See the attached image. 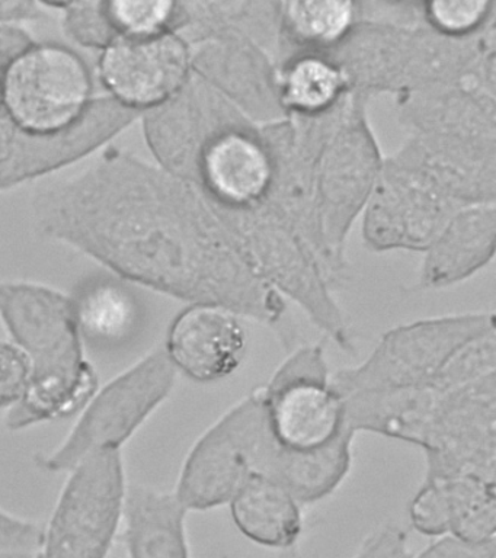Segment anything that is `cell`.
<instances>
[{
	"label": "cell",
	"instance_id": "7402d4cb",
	"mask_svg": "<svg viewBox=\"0 0 496 558\" xmlns=\"http://www.w3.org/2000/svg\"><path fill=\"white\" fill-rule=\"evenodd\" d=\"M186 517L176 493L129 483L120 531L128 558H191Z\"/></svg>",
	"mask_w": 496,
	"mask_h": 558
},
{
	"label": "cell",
	"instance_id": "52a82bcc",
	"mask_svg": "<svg viewBox=\"0 0 496 558\" xmlns=\"http://www.w3.org/2000/svg\"><path fill=\"white\" fill-rule=\"evenodd\" d=\"M324 342L299 348L263 387L269 444L287 453H313L350 434L346 401L332 384Z\"/></svg>",
	"mask_w": 496,
	"mask_h": 558
},
{
	"label": "cell",
	"instance_id": "7c38bea8",
	"mask_svg": "<svg viewBox=\"0 0 496 558\" xmlns=\"http://www.w3.org/2000/svg\"><path fill=\"white\" fill-rule=\"evenodd\" d=\"M421 174L387 157L363 211V238L377 252H425L460 209Z\"/></svg>",
	"mask_w": 496,
	"mask_h": 558
},
{
	"label": "cell",
	"instance_id": "5bb4252c",
	"mask_svg": "<svg viewBox=\"0 0 496 558\" xmlns=\"http://www.w3.org/2000/svg\"><path fill=\"white\" fill-rule=\"evenodd\" d=\"M193 73L255 124L286 118L278 94L277 63L258 44L229 29L210 31L189 43Z\"/></svg>",
	"mask_w": 496,
	"mask_h": 558
},
{
	"label": "cell",
	"instance_id": "3957f363",
	"mask_svg": "<svg viewBox=\"0 0 496 558\" xmlns=\"http://www.w3.org/2000/svg\"><path fill=\"white\" fill-rule=\"evenodd\" d=\"M367 102L352 92L316 165L313 235L317 259L332 290L347 279V239L385 163L370 126Z\"/></svg>",
	"mask_w": 496,
	"mask_h": 558
},
{
	"label": "cell",
	"instance_id": "30bf717a",
	"mask_svg": "<svg viewBox=\"0 0 496 558\" xmlns=\"http://www.w3.org/2000/svg\"><path fill=\"white\" fill-rule=\"evenodd\" d=\"M265 439L263 387L233 405L193 445L176 493L186 510L229 505L252 474L259 473Z\"/></svg>",
	"mask_w": 496,
	"mask_h": 558
},
{
	"label": "cell",
	"instance_id": "d6a6232c",
	"mask_svg": "<svg viewBox=\"0 0 496 558\" xmlns=\"http://www.w3.org/2000/svg\"><path fill=\"white\" fill-rule=\"evenodd\" d=\"M32 377V362L20 347L0 340V410H11L23 399Z\"/></svg>",
	"mask_w": 496,
	"mask_h": 558
},
{
	"label": "cell",
	"instance_id": "2e32d148",
	"mask_svg": "<svg viewBox=\"0 0 496 558\" xmlns=\"http://www.w3.org/2000/svg\"><path fill=\"white\" fill-rule=\"evenodd\" d=\"M273 178L261 125L245 120L208 140L199 153L194 185L217 208L247 209L267 201Z\"/></svg>",
	"mask_w": 496,
	"mask_h": 558
},
{
	"label": "cell",
	"instance_id": "8992f818",
	"mask_svg": "<svg viewBox=\"0 0 496 558\" xmlns=\"http://www.w3.org/2000/svg\"><path fill=\"white\" fill-rule=\"evenodd\" d=\"M93 104V76L71 48L33 43L8 61L0 108L20 133L59 137L80 125Z\"/></svg>",
	"mask_w": 496,
	"mask_h": 558
},
{
	"label": "cell",
	"instance_id": "ac0fdd59",
	"mask_svg": "<svg viewBox=\"0 0 496 558\" xmlns=\"http://www.w3.org/2000/svg\"><path fill=\"white\" fill-rule=\"evenodd\" d=\"M460 207L495 203L496 147L412 134L391 156Z\"/></svg>",
	"mask_w": 496,
	"mask_h": 558
},
{
	"label": "cell",
	"instance_id": "ffe728a7",
	"mask_svg": "<svg viewBox=\"0 0 496 558\" xmlns=\"http://www.w3.org/2000/svg\"><path fill=\"white\" fill-rule=\"evenodd\" d=\"M416 26L359 20L338 46L322 54L343 70L354 94L367 99L378 94L398 95Z\"/></svg>",
	"mask_w": 496,
	"mask_h": 558
},
{
	"label": "cell",
	"instance_id": "1f68e13d",
	"mask_svg": "<svg viewBox=\"0 0 496 558\" xmlns=\"http://www.w3.org/2000/svg\"><path fill=\"white\" fill-rule=\"evenodd\" d=\"M64 13V31L69 37L86 48L106 50L120 37L108 16L106 2L49 3Z\"/></svg>",
	"mask_w": 496,
	"mask_h": 558
},
{
	"label": "cell",
	"instance_id": "ba28073f",
	"mask_svg": "<svg viewBox=\"0 0 496 558\" xmlns=\"http://www.w3.org/2000/svg\"><path fill=\"white\" fill-rule=\"evenodd\" d=\"M66 475L49 522L43 526L38 558L110 557L129 486L123 453H94Z\"/></svg>",
	"mask_w": 496,
	"mask_h": 558
},
{
	"label": "cell",
	"instance_id": "f1b7e54d",
	"mask_svg": "<svg viewBox=\"0 0 496 558\" xmlns=\"http://www.w3.org/2000/svg\"><path fill=\"white\" fill-rule=\"evenodd\" d=\"M426 482V480H425ZM448 535L487 543L496 541V482L482 477L439 480Z\"/></svg>",
	"mask_w": 496,
	"mask_h": 558
},
{
	"label": "cell",
	"instance_id": "83f0119b",
	"mask_svg": "<svg viewBox=\"0 0 496 558\" xmlns=\"http://www.w3.org/2000/svg\"><path fill=\"white\" fill-rule=\"evenodd\" d=\"M180 35L193 41L210 31L229 29L245 35L276 60L280 44V2H185Z\"/></svg>",
	"mask_w": 496,
	"mask_h": 558
},
{
	"label": "cell",
	"instance_id": "4316f807",
	"mask_svg": "<svg viewBox=\"0 0 496 558\" xmlns=\"http://www.w3.org/2000/svg\"><path fill=\"white\" fill-rule=\"evenodd\" d=\"M359 20V3L350 0L280 2L277 64L300 52L332 50Z\"/></svg>",
	"mask_w": 496,
	"mask_h": 558
},
{
	"label": "cell",
	"instance_id": "9c48e42d",
	"mask_svg": "<svg viewBox=\"0 0 496 558\" xmlns=\"http://www.w3.org/2000/svg\"><path fill=\"white\" fill-rule=\"evenodd\" d=\"M495 329L494 313L425 318L387 331L360 365L332 374L342 399L356 392L399 390L430 383L470 340Z\"/></svg>",
	"mask_w": 496,
	"mask_h": 558
},
{
	"label": "cell",
	"instance_id": "f546056e",
	"mask_svg": "<svg viewBox=\"0 0 496 558\" xmlns=\"http://www.w3.org/2000/svg\"><path fill=\"white\" fill-rule=\"evenodd\" d=\"M496 3L487 0H437L422 3V22L450 38H469L496 20Z\"/></svg>",
	"mask_w": 496,
	"mask_h": 558
},
{
	"label": "cell",
	"instance_id": "d590c367",
	"mask_svg": "<svg viewBox=\"0 0 496 558\" xmlns=\"http://www.w3.org/2000/svg\"><path fill=\"white\" fill-rule=\"evenodd\" d=\"M370 558H415L408 547V536L396 525L382 526L363 543Z\"/></svg>",
	"mask_w": 496,
	"mask_h": 558
},
{
	"label": "cell",
	"instance_id": "5b68a950",
	"mask_svg": "<svg viewBox=\"0 0 496 558\" xmlns=\"http://www.w3.org/2000/svg\"><path fill=\"white\" fill-rule=\"evenodd\" d=\"M177 378L164 348H156L99 387L68 435L36 456V465L46 473L68 474L94 453L121 451L168 400Z\"/></svg>",
	"mask_w": 496,
	"mask_h": 558
},
{
	"label": "cell",
	"instance_id": "d4e9b609",
	"mask_svg": "<svg viewBox=\"0 0 496 558\" xmlns=\"http://www.w3.org/2000/svg\"><path fill=\"white\" fill-rule=\"evenodd\" d=\"M354 436L355 432H350L322 451L287 453L269 444L265 429L259 473L285 486L300 505L315 504L335 492L350 473Z\"/></svg>",
	"mask_w": 496,
	"mask_h": 558
},
{
	"label": "cell",
	"instance_id": "836d02e7",
	"mask_svg": "<svg viewBox=\"0 0 496 558\" xmlns=\"http://www.w3.org/2000/svg\"><path fill=\"white\" fill-rule=\"evenodd\" d=\"M43 526L0 509V554H38Z\"/></svg>",
	"mask_w": 496,
	"mask_h": 558
},
{
	"label": "cell",
	"instance_id": "8fae6325",
	"mask_svg": "<svg viewBox=\"0 0 496 558\" xmlns=\"http://www.w3.org/2000/svg\"><path fill=\"white\" fill-rule=\"evenodd\" d=\"M418 447L426 482L468 475L496 482V374L448 392Z\"/></svg>",
	"mask_w": 496,
	"mask_h": 558
},
{
	"label": "cell",
	"instance_id": "e0dca14e",
	"mask_svg": "<svg viewBox=\"0 0 496 558\" xmlns=\"http://www.w3.org/2000/svg\"><path fill=\"white\" fill-rule=\"evenodd\" d=\"M162 348L178 374L195 383L223 381L245 361L247 331L228 308L191 304L173 318Z\"/></svg>",
	"mask_w": 496,
	"mask_h": 558
},
{
	"label": "cell",
	"instance_id": "9a60e30c",
	"mask_svg": "<svg viewBox=\"0 0 496 558\" xmlns=\"http://www.w3.org/2000/svg\"><path fill=\"white\" fill-rule=\"evenodd\" d=\"M145 117L147 143L160 168L193 185L208 140L226 126L250 120L194 73L176 98Z\"/></svg>",
	"mask_w": 496,
	"mask_h": 558
},
{
	"label": "cell",
	"instance_id": "e575fe53",
	"mask_svg": "<svg viewBox=\"0 0 496 558\" xmlns=\"http://www.w3.org/2000/svg\"><path fill=\"white\" fill-rule=\"evenodd\" d=\"M496 541L473 543L452 535L439 536L416 558H495Z\"/></svg>",
	"mask_w": 496,
	"mask_h": 558
},
{
	"label": "cell",
	"instance_id": "44dd1931",
	"mask_svg": "<svg viewBox=\"0 0 496 558\" xmlns=\"http://www.w3.org/2000/svg\"><path fill=\"white\" fill-rule=\"evenodd\" d=\"M495 243V203L461 207L426 248L420 286L437 290L464 281L494 259Z\"/></svg>",
	"mask_w": 496,
	"mask_h": 558
},
{
	"label": "cell",
	"instance_id": "7a4b0ae2",
	"mask_svg": "<svg viewBox=\"0 0 496 558\" xmlns=\"http://www.w3.org/2000/svg\"><path fill=\"white\" fill-rule=\"evenodd\" d=\"M0 318L32 362L23 399L8 410V430L77 416L99 388L71 295L29 281L0 282Z\"/></svg>",
	"mask_w": 496,
	"mask_h": 558
},
{
	"label": "cell",
	"instance_id": "277c9868",
	"mask_svg": "<svg viewBox=\"0 0 496 558\" xmlns=\"http://www.w3.org/2000/svg\"><path fill=\"white\" fill-rule=\"evenodd\" d=\"M215 208L254 272L285 299L307 314L317 329L339 349L354 352L346 314L311 244L265 205L247 209Z\"/></svg>",
	"mask_w": 496,
	"mask_h": 558
},
{
	"label": "cell",
	"instance_id": "8d00e7d4",
	"mask_svg": "<svg viewBox=\"0 0 496 558\" xmlns=\"http://www.w3.org/2000/svg\"><path fill=\"white\" fill-rule=\"evenodd\" d=\"M33 43L27 34L16 29L15 26H0V85H2L3 72H5L8 61Z\"/></svg>",
	"mask_w": 496,
	"mask_h": 558
},
{
	"label": "cell",
	"instance_id": "6da1fadb",
	"mask_svg": "<svg viewBox=\"0 0 496 558\" xmlns=\"http://www.w3.org/2000/svg\"><path fill=\"white\" fill-rule=\"evenodd\" d=\"M33 213L38 233L124 281L219 305L290 339L286 300L254 272L203 192L160 166L111 148L41 191Z\"/></svg>",
	"mask_w": 496,
	"mask_h": 558
},
{
	"label": "cell",
	"instance_id": "484cf974",
	"mask_svg": "<svg viewBox=\"0 0 496 558\" xmlns=\"http://www.w3.org/2000/svg\"><path fill=\"white\" fill-rule=\"evenodd\" d=\"M278 94L286 116L317 117L352 94L350 82L322 52H300L277 64Z\"/></svg>",
	"mask_w": 496,
	"mask_h": 558
},
{
	"label": "cell",
	"instance_id": "cb8c5ba5",
	"mask_svg": "<svg viewBox=\"0 0 496 558\" xmlns=\"http://www.w3.org/2000/svg\"><path fill=\"white\" fill-rule=\"evenodd\" d=\"M71 300L85 347L107 348L128 342L141 326L142 305L136 291L116 275L85 278Z\"/></svg>",
	"mask_w": 496,
	"mask_h": 558
},
{
	"label": "cell",
	"instance_id": "ab89813d",
	"mask_svg": "<svg viewBox=\"0 0 496 558\" xmlns=\"http://www.w3.org/2000/svg\"><path fill=\"white\" fill-rule=\"evenodd\" d=\"M354 558H370L367 549H365L364 545H361L359 553L355 554Z\"/></svg>",
	"mask_w": 496,
	"mask_h": 558
},
{
	"label": "cell",
	"instance_id": "4fadbf2b",
	"mask_svg": "<svg viewBox=\"0 0 496 558\" xmlns=\"http://www.w3.org/2000/svg\"><path fill=\"white\" fill-rule=\"evenodd\" d=\"M99 77L120 107L146 113L176 98L193 76V48L182 35H120L102 51Z\"/></svg>",
	"mask_w": 496,
	"mask_h": 558
},
{
	"label": "cell",
	"instance_id": "74e56055",
	"mask_svg": "<svg viewBox=\"0 0 496 558\" xmlns=\"http://www.w3.org/2000/svg\"><path fill=\"white\" fill-rule=\"evenodd\" d=\"M40 4L36 3L0 2V26L34 20L40 16Z\"/></svg>",
	"mask_w": 496,
	"mask_h": 558
},
{
	"label": "cell",
	"instance_id": "4dcf8cb0",
	"mask_svg": "<svg viewBox=\"0 0 496 558\" xmlns=\"http://www.w3.org/2000/svg\"><path fill=\"white\" fill-rule=\"evenodd\" d=\"M108 16L120 35L180 33L185 22L178 2H106Z\"/></svg>",
	"mask_w": 496,
	"mask_h": 558
},
{
	"label": "cell",
	"instance_id": "d6986e66",
	"mask_svg": "<svg viewBox=\"0 0 496 558\" xmlns=\"http://www.w3.org/2000/svg\"><path fill=\"white\" fill-rule=\"evenodd\" d=\"M482 85H446L396 96L400 122L412 134L496 147V95Z\"/></svg>",
	"mask_w": 496,
	"mask_h": 558
},
{
	"label": "cell",
	"instance_id": "f35d334b",
	"mask_svg": "<svg viewBox=\"0 0 496 558\" xmlns=\"http://www.w3.org/2000/svg\"><path fill=\"white\" fill-rule=\"evenodd\" d=\"M0 558H38V554H0Z\"/></svg>",
	"mask_w": 496,
	"mask_h": 558
},
{
	"label": "cell",
	"instance_id": "603a6c76",
	"mask_svg": "<svg viewBox=\"0 0 496 558\" xmlns=\"http://www.w3.org/2000/svg\"><path fill=\"white\" fill-rule=\"evenodd\" d=\"M229 506L238 530L261 547L293 548L302 535V505L268 475L252 474Z\"/></svg>",
	"mask_w": 496,
	"mask_h": 558
}]
</instances>
